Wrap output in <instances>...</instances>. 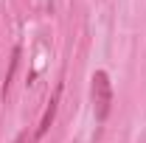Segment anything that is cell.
<instances>
[{"mask_svg":"<svg viewBox=\"0 0 146 143\" xmlns=\"http://www.w3.org/2000/svg\"><path fill=\"white\" fill-rule=\"evenodd\" d=\"M90 98H93V115L98 124H104L112 109V81L107 70H96L90 79Z\"/></svg>","mask_w":146,"mask_h":143,"instance_id":"obj_1","label":"cell"},{"mask_svg":"<svg viewBox=\"0 0 146 143\" xmlns=\"http://www.w3.org/2000/svg\"><path fill=\"white\" fill-rule=\"evenodd\" d=\"M59 98H62V84L54 90V95H51V101H48V107H45V112H42V118H39V126H36V140L39 138H45L48 135V129H51V124H54L56 118V107H59Z\"/></svg>","mask_w":146,"mask_h":143,"instance_id":"obj_2","label":"cell"},{"mask_svg":"<svg viewBox=\"0 0 146 143\" xmlns=\"http://www.w3.org/2000/svg\"><path fill=\"white\" fill-rule=\"evenodd\" d=\"M20 54H23V48H14V54H11V68H9V73H6V81H3V95H6V90H9V84H11V79H14V70H17L20 65Z\"/></svg>","mask_w":146,"mask_h":143,"instance_id":"obj_3","label":"cell"},{"mask_svg":"<svg viewBox=\"0 0 146 143\" xmlns=\"http://www.w3.org/2000/svg\"><path fill=\"white\" fill-rule=\"evenodd\" d=\"M14 143H39V140H36V135H34V132H20Z\"/></svg>","mask_w":146,"mask_h":143,"instance_id":"obj_4","label":"cell"}]
</instances>
